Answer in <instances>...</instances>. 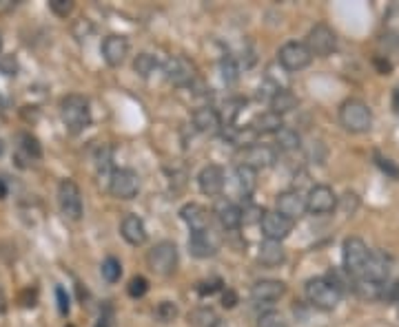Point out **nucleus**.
<instances>
[{
	"instance_id": "1",
	"label": "nucleus",
	"mask_w": 399,
	"mask_h": 327,
	"mask_svg": "<svg viewBox=\"0 0 399 327\" xmlns=\"http://www.w3.org/2000/svg\"><path fill=\"white\" fill-rule=\"evenodd\" d=\"M60 118L63 124L67 126L69 133L78 135L83 133L89 124H91V109H89V100L83 98V95H67L60 102Z\"/></svg>"
},
{
	"instance_id": "2",
	"label": "nucleus",
	"mask_w": 399,
	"mask_h": 327,
	"mask_svg": "<svg viewBox=\"0 0 399 327\" xmlns=\"http://www.w3.org/2000/svg\"><path fill=\"white\" fill-rule=\"evenodd\" d=\"M339 124L349 133H366L373 126V113L366 102L351 98L339 106Z\"/></svg>"
},
{
	"instance_id": "3",
	"label": "nucleus",
	"mask_w": 399,
	"mask_h": 327,
	"mask_svg": "<svg viewBox=\"0 0 399 327\" xmlns=\"http://www.w3.org/2000/svg\"><path fill=\"white\" fill-rule=\"evenodd\" d=\"M304 292H307L309 303L313 307H317V310H335L337 303L341 301V292L326 277H317V279L307 281Z\"/></svg>"
},
{
	"instance_id": "4",
	"label": "nucleus",
	"mask_w": 399,
	"mask_h": 327,
	"mask_svg": "<svg viewBox=\"0 0 399 327\" xmlns=\"http://www.w3.org/2000/svg\"><path fill=\"white\" fill-rule=\"evenodd\" d=\"M371 257L368 245L359 239V237H349L344 241V250H341V259H344V270L353 279H362L364 277V267Z\"/></svg>"
},
{
	"instance_id": "5",
	"label": "nucleus",
	"mask_w": 399,
	"mask_h": 327,
	"mask_svg": "<svg viewBox=\"0 0 399 327\" xmlns=\"http://www.w3.org/2000/svg\"><path fill=\"white\" fill-rule=\"evenodd\" d=\"M147 263L156 275L169 277L176 272L178 267V248L174 241H160L149 250Z\"/></svg>"
},
{
	"instance_id": "6",
	"label": "nucleus",
	"mask_w": 399,
	"mask_h": 327,
	"mask_svg": "<svg viewBox=\"0 0 399 327\" xmlns=\"http://www.w3.org/2000/svg\"><path fill=\"white\" fill-rule=\"evenodd\" d=\"M140 190V177L131 168H116L109 175V192L118 199H133Z\"/></svg>"
},
{
	"instance_id": "7",
	"label": "nucleus",
	"mask_w": 399,
	"mask_h": 327,
	"mask_svg": "<svg viewBox=\"0 0 399 327\" xmlns=\"http://www.w3.org/2000/svg\"><path fill=\"white\" fill-rule=\"evenodd\" d=\"M164 75L171 84L176 87H193L198 80V69L191 60H186L182 55L169 57L164 65Z\"/></svg>"
},
{
	"instance_id": "8",
	"label": "nucleus",
	"mask_w": 399,
	"mask_h": 327,
	"mask_svg": "<svg viewBox=\"0 0 399 327\" xmlns=\"http://www.w3.org/2000/svg\"><path fill=\"white\" fill-rule=\"evenodd\" d=\"M58 206L63 215L71 221L83 219V192L78 184L71 179H63L58 186Z\"/></svg>"
},
{
	"instance_id": "9",
	"label": "nucleus",
	"mask_w": 399,
	"mask_h": 327,
	"mask_svg": "<svg viewBox=\"0 0 399 327\" xmlns=\"http://www.w3.org/2000/svg\"><path fill=\"white\" fill-rule=\"evenodd\" d=\"M277 60H280V65L287 69V71H302V69H307L311 65L313 53L307 47V43L293 40V43H287V45L280 49Z\"/></svg>"
},
{
	"instance_id": "10",
	"label": "nucleus",
	"mask_w": 399,
	"mask_h": 327,
	"mask_svg": "<svg viewBox=\"0 0 399 327\" xmlns=\"http://www.w3.org/2000/svg\"><path fill=\"white\" fill-rule=\"evenodd\" d=\"M275 160H277L275 148L266 146V144H251V146H244V148L238 150L240 166H249L253 170L269 168V166L275 164Z\"/></svg>"
},
{
	"instance_id": "11",
	"label": "nucleus",
	"mask_w": 399,
	"mask_h": 327,
	"mask_svg": "<svg viewBox=\"0 0 399 327\" xmlns=\"http://www.w3.org/2000/svg\"><path fill=\"white\" fill-rule=\"evenodd\" d=\"M307 47L311 49L313 55L317 57H329L335 49H337V33L324 25V23H319L315 25L309 35H307Z\"/></svg>"
},
{
	"instance_id": "12",
	"label": "nucleus",
	"mask_w": 399,
	"mask_h": 327,
	"mask_svg": "<svg viewBox=\"0 0 399 327\" xmlns=\"http://www.w3.org/2000/svg\"><path fill=\"white\" fill-rule=\"evenodd\" d=\"M337 208V197L331 186H313L307 195V210L311 215H329Z\"/></svg>"
},
{
	"instance_id": "13",
	"label": "nucleus",
	"mask_w": 399,
	"mask_h": 327,
	"mask_svg": "<svg viewBox=\"0 0 399 327\" xmlns=\"http://www.w3.org/2000/svg\"><path fill=\"white\" fill-rule=\"evenodd\" d=\"M390 267H393L390 255H386L384 250H371V257L366 261L364 277L362 279L379 283V285H386V281L390 277Z\"/></svg>"
},
{
	"instance_id": "14",
	"label": "nucleus",
	"mask_w": 399,
	"mask_h": 327,
	"mask_svg": "<svg viewBox=\"0 0 399 327\" xmlns=\"http://www.w3.org/2000/svg\"><path fill=\"white\" fill-rule=\"evenodd\" d=\"M260 228H262V235L269 241H282V239H287L291 235L293 221L287 219L284 215H280L275 210V213H264V217L260 221Z\"/></svg>"
},
{
	"instance_id": "15",
	"label": "nucleus",
	"mask_w": 399,
	"mask_h": 327,
	"mask_svg": "<svg viewBox=\"0 0 399 327\" xmlns=\"http://www.w3.org/2000/svg\"><path fill=\"white\" fill-rule=\"evenodd\" d=\"M275 204H277V213L284 215L287 219H291V221L299 219L304 213H307V197H304L299 190H284V192H280Z\"/></svg>"
},
{
	"instance_id": "16",
	"label": "nucleus",
	"mask_w": 399,
	"mask_h": 327,
	"mask_svg": "<svg viewBox=\"0 0 399 327\" xmlns=\"http://www.w3.org/2000/svg\"><path fill=\"white\" fill-rule=\"evenodd\" d=\"M180 217L188 226L191 233H204V230H211V215H208V210L204 206H200L196 201L184 204L180 208Z\"/></svg>"
},
{
	"instance_id": "17",
	"label": "nucleus",
	"mask_w": 399,
	"mask_h": 327,
	"mask_svg": "<svg viewBox=\"0 0 399 327\" xmlns=\"http://www.w3.org/2000/svg\"><path fill=\"white\" fill-rule=\"evenodd\" d=\"M100 51H102V57H105V62L109 67H120L124 62L127 53H129V40L124 35L111 33V35L105 38Z\"/></svg>"
},
{
	"instance_id": "18",
	"label": "nucleus",
	"mask_w": 399,
	"mask_h": 327,
	"mask_svg": "<svg viewBox=\"0 0 399 327\" xmlns=\"http://www.w3.org/2000/svg\"><path fill=\"white\" fill-rule=\"evenodd\" d=\"M224 170L222 166L218 164H208L200 170V175H198V184H200V190L204 192V195L208 197H218L220 192L224 190Z\"/></svg>"
},
{
	"instance_id": "19",
	"label": "nucleus",
	"mask_w": 399,
	"mask_h": 327,
	"mask_svg": "<svg viewBox=\"0 0 399 327\" xmlns=\"http://www.w3.org/2000/svg\"><path fill=\"white\" fill-rule=\"evenodd\" d=\"M218 248H220V241L211 230H204V233H191V237H188V253H191L196 259L213 257L218 253Z\"/></svg>"
},
{
	"instance_id": "20",
	"label": "nucleus",
	"mask_w": 399,
	"mask_h": 327,
	"mask_svg": "<svg viewBox=\"0 0 399 327\" xmlns=\"http://www.w3.org/2000/svg\"><path fill=\"white\" fill-rule=\"evenodd\" d=\"M284 294H287V285L282 281H275V279H264V281H257L253 287H251V299L255 303H275L280 301Z\"/></svg>"
},
{
	"instance_id": "21",
	"label": "nucleus",
	"mask_w": 399,
	"mask_h": 327,
	"mask_svg": "<svg viewBox=\"0 0 399 327\" xmlns=\"http://www.w3.org/2000/svg\"><path fill=\"white\" fill-rule=\"evenodd\" d=\"M213 215L218 217V221L224 230H238L244 221L242 208L238 204L229 201V199H220L213 208Z\"/></svg>"
},
{
	"instance_id": "22",
	"label": "nucleus",
	"mask_w": 399,
	"mask_h": 327,
	"mask_svg": "<svg viewBox=\"0 0 399 327\" xmlns=\"http://www.w3.org/2000/svg\"><path fill=\"white\" fill-rule=\"evenodd\" d=\"M120 235L131 245H142L147 241V228L138 215H127L120 223Z\"/></svg>"
},
{
	"instance_id": "23",
	"label": "nucleus",
	"mask_w": 399,
	"mask_h": 327,
	"mask_svg": "<svg viewBox=\"0 0 399 327\" xmlns=\"http://www.w3.org/2000/svg\"><path fill=\"white\" fill-rule=\"evenodd\" d=\"M193 124L202 133H213L222 126V115L213 106H200L193 113Z\"/></svg>"
},
{
	"instance_id": "24",
	"label": "nucleus",
	"mask_w": 399,
	"mask_h": 327,
	"mask_svg": "<svg viewBox=\"0 0 399 327\" xmlns=\"http://www.w3.org/2000/svg\"><path fill=\"white\" fill-rule=\"evenodd\" d=\"M287 259V253L280 241H269L266 239L264 243H260V253H257V261L266 267H277L280 263H284Z\"/></svg>"
},
{
	"instance_id": "25",
	"label": "nucleus",
	"mask_w": 399,
	"mask_h": 327,
	"mask_svg": "<svg viewBox=\"0 0 399 327\" xmlns=\"http://www.w3.org/2000/svg\"><path fill=\"white\" fill-rule=\"evenodd\" d=\"M251 128L257 133V135H269V133H280L284 128V120H282V115H277L273 111H266V113H260L253 120Z\"/></svg>"
},
{
	"instance_id": "26",
	"label": "nucleus",
	"mask_w": 399,
	"mask_h": 327,
	"mask_svg": "<svg viewBox=\"0 0 399 327\" xmlns=\"http://www.w3.org/2000/svg\"><path fill=\"white\" fill-rule=\"evenodd\" d=\"M297 104H299V100L289 89H275L273 95H271V111L277 113V115H284V113L297 109Z\"/></svg>"
},
{
	"instance_id": "27",
	"label": "nucleus",
	"mask_w": 399,
	"mask_h": 327,
	"mask_svg": "<svg viewBox=\"0 0 399 327\" xmlns=\"http://www.w3.org/2000/svg\"><path fill=\"white\" fill-rule=\"evenodd\" d=\"M235 186L244 197H249L257 186V170L249 166H235Z\"/></svg>"
},
{
	"instance_id": "28",
	"label": "nucleus",
	"mask_w": 399,
	"mask_h": 327,
	"mask_svg": "<svg viewBox=\"0 0 399 327\" xmlns=\"http://www.w3.org/2000/svg\"><path fill=\"white\" fill-rule=\"evenodd\" d=\"M158 67V60H156V55H151V53H138L136 57H133V71H136L140 78H149L151 73L156 71Z\"/></svg>"
},
{
	"instance_id": "29",
	"label": "nucleus",
	"mask_w": 399,
	"mask_h": 327,
	"mask_svg": "<svg viewBox=\"0 0 399 327\" xmlns=\"http://www.w3.org/2000/svg\"><path fill=\"white\" fill-rule=\"evenodd\" d=\"M188 321H191L196 327H218L222 323L211 307H200V310H196L191 316H188Z\"/></svg>"
},
{
	"instance_id": "30",
	"label": "nucleus",
	"mask_w": 399,
	"mask_h": 327,
	"mask_svg": "<svg viewBox=\"0 0 399 327\" xmlns=\"http://www.w3.org/2000/svg\"><path fill=\"white\" fill-rule=\"evenodd\" d=\"M220 71H222V80L226 84H235L240 80V62L233 55H224L220 62Z\"/></svg>"
},
{
	"instance_id": "31",
	"label": "nucleus",
	"mask_w": 399,
	"mask_h": 327,
	"mask_svg": "<svg viewBox=\"0 0 399 327\" xmlns=\"http://www.w3.org/2000/svg\"><path fill=\"white\" fill-rule=\"evenodd\" d=\"M41 153H43L41 142H38V140L31 135V133H23V135H21V157H27V160L31 162V160L41 157Z\"/></svg>"
},
{
	"instance_id": "32",
	"label": "nucleus",
	"mask_w": 399,
	"mask_h": 327,
	"mask_svg": "<svg viewBox=\"0 0 399 327\" xmlns=\"http://www.w3.org/2000/svg\"><path fill=\"white\" fill-rule=\"evenodd\" d=\"M275 138H277V146L282 150H295L299 148L302 140H299V133L295 128H289V126H284L280 133H275Z\"/></svg>"
},
{
	"instance_id": "33",
	"label": "nucleus",
	"mask_w": 399,
	"mask_h": 327,
	"mask_svg": "<svg viewBox=\"0 0 399 327\" xmlns=\"http://www.w3.org/2000/svg\"><path fill=\"white\" fill-rule=\"evenodd\" d=\"M100 272H102L105 281L116 283V281H120V277H122V265H120V261H118L116 257H107V259L102 261Z\"/></svg>"
},
{
	"instance_id": "34",
	"label": "nucleus",
	"mask_w": 399,
	"mask_h": 327,
	"mask_svg": "<svg viewBox=\"0 0 399 327\" xmlns=\"http://www.w3.org/2000/svg\"><path fill=\"white\" fill-rule=\"evenodd\" d=\"M156 316H158L162 323H171V321H176V318H178V307H176V303H171V301H162V303L156 307Z\"/></svg>"
},
{
	"instance_id": "35",
	"label": "nucleus",
	"mask_w": 399,
	"mask_h": 327,
	"mask_svg": "<svg viewBox=\"0 0 399 327\" xmlns=\"http://www.w3.org/2000/svg\"><path fill=\"white\" fill-rule=\"evenodd\" d=\"M147 290H149V281H147L144 277H133V279L129 281V285H127V292H129V296H133V299L144 296Z\"/></svg>"
},
{
	"instance_id": "36",
	"label": "nucleus",
	"mask_w": 399,
	"mask_h": 327,
	"mask_svg": "<svg viewBox=\"0 0 399 327\" xmlns=\"http://www.w3.org/2000/svg\"><path fill=\"white\" fill-rule=\"evenodd\" d=\"M257 327H289V323L284 321V316L277 314V312H266V314L260 316Z\"/></svg>"
},
{
	"instance_id": "37",
	"label": "nucleus",
	"mask_w": 399,
	"mask_h": 327,
	"mask_svg": "<svg viewBox=\"0 0 399 327\" xmlns=\"http://www.w3.org/2000/svg\"><path fill=\"white\" fill-rule=\"evenodd\" d=\"M49 9L58 18H67L73 11V3L71 0H49Z\"/></svg>"
},
{
	"instance_id": "38",
	"label": "nucleus",
	"mask_w": 399,
	"mask_h": 327,
	"mask_svg": "<svg viewBox=\"0 0 399 327\" xmlns=\"http://www.w3.org/2000/svg\"><path fill=\"white\" fill-rule=\"evenodd\" d=\"M0 73L7 75V78L18 75V60L14 55H3V57H0Z\"/></svg>"
},
{
	"instance_id": "39",
	"label": "nucleus",
	"mask_w": 399,
	"mask_h": 327,
	"mask_svg": "<svg viewBox=\"0 0 399 327\" xmlns=\"http://www.w3.org/2000/svg\"><path fill=\"white\" fill-rule=\"evenodd\" d=\"M375 160H377V166L382 168L388 177H393V179H399V166L393 162V160H386V157H382V155H375Z\"/></svg>"
},
{
	"instance_id": "40",
	"label": "nucleus",
	"mask_w": 399,
	"mask_h": 327,
	"mask_svg": "<svg viewBox=\"0 0 399 327\" xmlns=\"http://www.w3.org/2000/svg\"><path fill=\"white\" fill-rule=\"evenodd\" d=\"M218 290H222V281L220 279H211V281H202L200 285H198V292L202 294V296H211V294H216Z\"/></svg>"
},
{
	"instance_id": "41",
	"label": "nucleus",
	"mask_w": 399,
	"mask_h": 327,
	"mask_svg": "<svg viewBox=\"0 0 399 327\" xmlns=\"http://www.w3.org/2000/svg\"><path fill=\"white\" fill-rule=\"evenodd\" d=\"M55 301H58V310H60V314L63 316H67L69 314V296H67V292H65V287H55Z\"/></svg>"
},
{
	"instance_id": "42",
	"label": "nucleus",
	"mask_w": 399,
	"mask_h": 327,
	"mask_svg": "<svg viewBox=\"0 0 399 327\" xmlns=\"http://www.w3.org/2000/svg\"><path fill=\"white\" fill-rule=\"evenodd\" d=\"M382 299L388 301V303H399V281H393L390 285H384Z\"/></svg>"
},
{
	"instance_id": "43",
	"label": "nucleus",
	"mask_w": 399,
	"mask_h": 327,
	"mask_svg": "<svg viewBox=\"0 0 399 327\" xmlns=\"http://www.w3.org/2000/svg\"><path fill=\"white\" fill-rule=\"evenodd\" d=\"M96 162H98V168H100V170H107V168L111 166V148H109V146L100 148Z\"/></svg>"
},
{
	"instance_id": "44",
	"label": "nucleus",
	"mask_w": 399,
	"mask_h": 327,
	"mask_svg": "<svg viewBox=\"0 0 399 327\" xmlns=\"http://www.w3.org/2000/svg\"><path fill=\"white\" fill-rule=\"evenodd\" d=\"M341 201H344V206H346V215H353L355 210H357V206H359V199H357L355 192H346Z\"/></svg>"
},
{
	"instance_id": "45",
	"label": "nucleus",
	"mask_w": 399,
	"mask_h": 327,
	"mask_svg": "<svg viewBox=\"0 0 399 327\" xmlns=\"http://www.w3.org/2000/svg\"><path fill=\"white\" fill-rule=\"evenodd\" d=\"M222 305L229 307V310L238 305V294H235V290H229V287H226V290L222 292Z\"/></svg>"
},
{
	"instance_id": "46",
	"label": "nucleus",
	"mask_w": 399,
	"mask_h": 327,
	"mask_svg": "<svg viewBox=\"0 0 399 327\" xmlns=\"http://www.w3.org/2000/svg\"><path fill=\"white\" fill-rule=\"evenodd\" d=\"M21 301H23L25 307H33V305H36V290H33V292H31V290H25L23 296H21Z\"/></svg>"
},
{
	"instance_id": "47",
	"label": "nucleus",
	"mask_w": 399,
	"mask_h": 327,
	"mask_svg": "<svg viewBox=\"0 0 399 327\" xmlns=\"http://www.w3.org/2000/svg\"><path fill=\"white\" fill-rule=\"evenodd\" d=\"M375 62H377V67H379V69H382V73H388V71H390V62H388V60H386V62H382V60H379V57H377Z\"/></svg>"
},
{
	"instance_id": "48",
	"label": "nucleus",
	"mask_w": 399,
	"mask_h": 327,
	"mask_svg": "<svg viewBox=\"0 0 399 327\" xmlns=\"http://www.w3.org/2000/svg\"><path fill=\"white\" fill-rule=\"evenodd\" d=\"M5 197H7V184L3 177H0V199H5Z\"/></svg>"
},
{
	"instance_id": "49",
	"label": "nucleus",
	"mask_w": 399,
	"mask_h": 327,
	"mask_svg": "<svg viewBox=\"0 0 399 327\" xmlns=\"http://www.w3.org/2000/svg\"><path fill=\"white\" fill-rule=\"evenodd\" d=\"M16 3H11V0H0V11H5V9H11Z\"/></svg>"
},
{
	"instance_id": "50",
	"label": "nucleus",
	"mask_w": 399,
	"mask_h": 327,
	"mask_svg": "<svg viewBox=\"0 0 399 327\" xmlns=\"http://www.w3.org/2000/svg\"><path fill=\"white\" fill-rule=\"evenodd\" d=\"M393 106H395V111H399V89H397L395 95H393Z\"/></svg>"
},
{
	"instance_id": "51",
	"label": "nucleus",
	"mask_w": 399,
	"mask_h": 327,
	"mask_svg": "<svg viewBox=\"0 0 399 327\" xmlns=\"http://www.w3.org/2000/svg\"><path fill=\"white\" fill-rule=\"evenodd\" d=\"M5 310V296H3V292H0V312Z\"/></svg>"
},
{
	"instance_id": "52",
	"label": "nucleus",
	"mask_w": 399,
	"mask_h": 327,
	"mask_svg": "<svg viewBox=\"0 0 399 327\" xmlns=\"http://www.w3.org/2000/svg\"><path fill=\"white\" fill-rule=\"evenodd\" d=\"M0 51H3V35H0Z\"/></svg>"
},
{
	"instance_id": "53",
	"label": "nucleus",
	"mask_w": 399,
	"mask_h": 327,
	"mask_svg": "<svg viewBox=\"0 0 399 327\" xmlns=\"http://www.w3.org/2000/svg\"><path fill=\"white\" fill-rule=\"evenodd\" d=\"M218 327H226V325H224V323H220V325H218Z\"/></svg>"
},
{
	"instance_id": "54",
	"label": "nucleus",
	"mask_w": 399,
	"mask_h": 327,
	"mask_svg": "<svg viewBox=\"0 0 399 327\" xmlns=\"http://www.w3.org/2000/svg\"><path fill=\"white\" fill-rule=\"evenodd\" d=\"M0 153H3V144H0Z\"/></svg>"
},
{
	"instance_id": "55",
	"label": "nucleus",
	"mask_w": 399,
	"mask_h": 327,
	"mask_svg": "<svg viewBox=\"0 0 399 327\" xmlns=\"http://www.w3.org/2000/svg\"><path fill=\"white\" fill-rule=\"evenodd\" d=\"M67 327H73V325H67Z\"/></svg>"
}]
</instances>
